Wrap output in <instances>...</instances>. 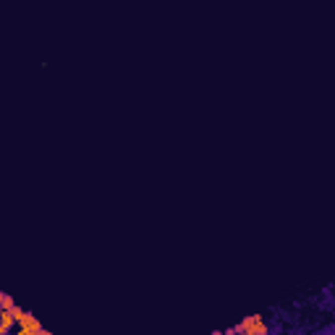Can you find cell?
Returning <instances> with one entry per match:
<instances>
[{"label":"cell","instance_id":"obj_1","mask_svg":"<svg viewBox=\"0 0 335 335\" xmlns=\"http://www.w3.org/2000/svg\"><path fill=\"white\" fill-rule=\"evenodd\" d=\"M236 330H238V333H246V335H265V333H267V325L262 322V317H259V314H251V317H246Z\"/></svg>","mask_w":335,"mask_h":335},{"label":"cell","instance_id":"obj_2","mask_svg":"<svg viewBox=\"0 0 335 335\" xmlns=\"http://www.w3.org/2000/svg\"><path fill=\"white\" fill-rule=\"evenodd\" d=\"M16 325H18V330H21V335H37V333L48 335V333H45V330H42V325H40V322H37V320L32 317V314H26V317H24L21 322H16Z\"/></svg>","mask_w":335,"mask_h":335},{"label":"cell","instance_id":"obj_3","mask_svg":"<svg viewBox=\"0 0 335 335\" xmlns=\"http://www.w3.org/2000/svg\"><path fill=\"white\" fill-rule=\"evenodd\" d=\"M13 325H16V317H13V312H11V309H0V328L11 330Z\"/></svg>","mask_w":335,"mask_h":335},{"label":"cell","instance_id":"obj_4","mask_svg":"<svg viewBox=\"0 0 335 335\" xmlns=\"http://www.w3.org/2000/svg\"><path fill=\"white\" fill-rule=\"evenodd\" d=\"M13 299H11V296H5V293H0V309H13Z\"/></svg>","mask_w":335,"mask_h":335}]
</instances>
